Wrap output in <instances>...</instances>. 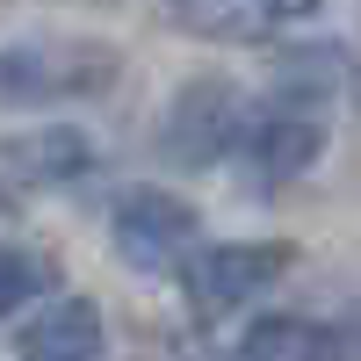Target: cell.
<instances>
[{
	"mask_svg": "<svg viewBox=\"0 0 361 361\" xmlns=\"http://www.w3.org/2000/svg\"><path fill=\"white\" fill-rule=\"evenodd\" d=\"M180 361H231V354H209V347H202V354H180Z\"/></svg>",
	"mask_w": 361,
	"mask_h": 361,
	"instance_id": "8fae6325",
	"label": "cell"
},
{
	"mask_svg": "<svg viewBox=\"0 0 361 361\" xmlns=\"http://www.w3.org/2000/svg\"><path fill=\"white\" fill-rule=\"evenodd\" d=\"M195 238H202V217L195 202H180L173 188H123L109 202V246L123 267L137 275H188L195 260Z\"/></svg>",
	"mask_w": 361,
	"mask_h": 361,
	"instance_id": "7a4b0ae2",
	"label": "cell"
},
{
	"mask_svg": "<svg viewBox=\"0 0 361 361\" xmlns=\"http://www.w3.org/2000/svg\"><path fill=\"white\" fill-rule=\"evenodd\" d=\"M116 80V51L102 44H0V109H51L102 94Z\"/></svg>",
	"mask_w": 361,
	"mask_h": 361,
	"instance_id": "3957f363",
	"label": "cell"
},
{
	"mask_svg": "<svg viewBox=\"0 0 361 361\" xmlns=\"http://www.w3.org/2000/svg\"><path fill=\"white\" fill-rule=\"evenodd\" d=\"M51 289V260L29 246H0V318H15L22 304H37Z\"/></svg>",
	"mask_w": 361,
	"mask_h": 361,
	"instance_id": "30bf717a",
	"label": "cell"
},
{
	"mask_svg": "<svg viewBox=\"0 0 361 361\" xmlns=\"http://www.w3.org/2000/svg\"><path fill=\"white\" fill-rule=\"evenodd\" d=\"M180 29H202V37H275V29L311 22V8H253V0H231V8H173Z\"/></svg>",
	"mask_w": 361,
	"mask_h": 361,
	"instance_id": "9c48e42d",
	"label": "cell"
},
{
	"mask_svg": "<svg viewBox=\"0 0 361 361\" xmlns=\"http://www.w3.org/2000/svg\"><path fill=\"white\" fill-rule=\"evenodd\" d=\"M94 173V137L80 123H37L0 137V180L8 188H73Z\"/></svg>",
	"mask_w": 361,
	"mask_h": 361,
	"instance_id": "5b68a950",
	"label": "cell"
},
{
	"mask_svg": "<svg viewBox=\"0 0 361 361\" xmlns=\"http://www.w3.org/2000/svg\"><path fill=\"white\" fill-rule=\"evenodd\" d=\"M231 361H347V333L318 318H289V311H267L246 325V340H238Z\"/></svg>",
	"mask_w": 361,
	"mask_h": 361,
	"instance_id": "ba28073f",
	"label": "cell"
},
{
	"mask_svg": "<svg viewBox=\"0 0 361 361\" xmlns=\"http://www.w3.org/2000/svg\"><path fill=\"white\" fill-rule=\"evenodd\" d=\"M246 116L253 109L231 94V80H188L159 123V152L188 173H209V166H224L231 145H246Z\"/></svg>",
	"mask_w": 361,
	"mask_h": 361,
	"instance_id": "277c9868",
	"label": "cell"
},
{
	"mask_svg": "<svg viewBox=\"0 0 361 361\" xmlns=\"http://www.w3.org/2000/svg\"><path fill=\"white\" fill-rule=\"evenodd\" d=\"M15 354H22V361H109L102 311L87 304V296H58V304H44L37 318L22 325Z\"/></svg>",
	"mask_w": 361,
	"mask_h": 361,
	"instance_id": "52a82bcc",
	"label": "cell"
},
{
	"mask_svg": "<svg viewBox=\"0 0 361 361\" xmlns=\"http://www.w3.org/2000/svg\"><path fill=\"white\" fill-rule=\"evenodd\" d=\"M325 109H304V102H275L267 94V109L246 116V159L267 173V180H296L311 173L318 152H325Z\"/></svg>",
	"mask_w": 361,
	"mask_h": 361,
	"instance_id": "8992f818",
	"label": "cell"
},
{
	"mask_svg": "<svg viewBox=\"0 0 361 361\" xmlns=\"http://www.w3.org/2000/svg\"><path fill=\"white\" fill-rule=\"evenodd\" d=\"M289 246L282 238H231V246H202L188 260V275H180V289H188V318L195 325H231L238 311H253L267 289H275L289 275Z\"/></svg>",
	"mask_w": 361,
	"mask_h": 361,
	"instance_id": "6da1fadb",
	"label": "cell"
}]
</instances>
